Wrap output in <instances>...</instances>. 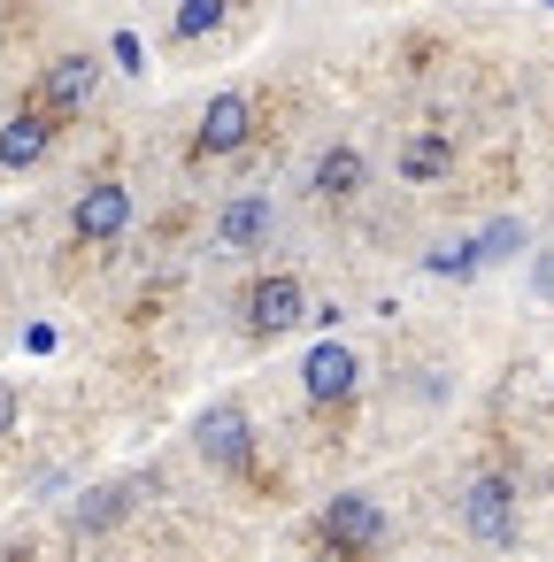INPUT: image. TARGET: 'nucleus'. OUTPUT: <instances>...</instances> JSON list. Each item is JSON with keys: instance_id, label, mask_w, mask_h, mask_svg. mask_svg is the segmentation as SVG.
<instances>
[{"instance_id": "f8f14e48", "label": "nucleus", "mask_w": 554, "mask_h": 562, "mask_svg": "<svg viewBox=\"0 0 554 562\" xmlns=\"http://www.w3.org/2000/svg\"><path fill=\"white\" fill-rule=\"evenodd\" d=\"M362 178H370V162H362L354 147H331V155L316 162V193H324V201H354Z\"/></svg>"}, {"instance_id": "f03ea898", "label": "nucleus", "mask_w": 554, "mask_h": 562, "mask_svg": "<svg viewBox=\"0 0 554 562\" xmlns=\"http://www.w3.org/2000/svg\"><path fill=\"white\" fill-rule=\"evenodd\" d=\"M93 86H101V63L93 55H55L39 78H32V93H24V109L47 124V132H63V124H78L86 116V101H93Z\"/></svg>"}, {"instance_id": "0eeeda50", "label": "nucleus", "mask_w": 554, "mask_h": 562, "mask_svg": "<svg viewBox=\"0 0 554 562\" xmlns=\"http://www.w3.org/2000/svg\"><path fill=\"white\" fill-rule=\"evenodd\" d=\"M255 139V101L247 93H216L201 109V132H193V162H216V155H239Z\"/></svg>"}, {"instance_id": "6ab92c4d", "label": "nucleus", "mask_w": 554, "mask_h": 562, "mask_svg": "<svg viewBox=\"0 0 554 562\" xmlns=\"http://www.w3.org/2000/svg\"><path fill=\"white\" fill-rule=\"evenodd\" d=\"M539 301H554V255L539 262Z\"/></svg>"}, {"instance_id": "4468645a", "label": "nucleus", "mask_w": 554, "mask_h": 562, "mask_svg": "<svg viewBox=\"0 0 554 562\" xmlns=\"http://www.w3.org/2000/svg\"><path fill=\"white\" fill-rule=\"evenodd\" d=\"M523 239H531V232H523L516 216H493V224H485V232L470 239V262H477V270H485V262H508V255H516Z\"/></svg>"}, {"instance_id": "423d86ee", "label": "nucleus", "mask_w": 554, "mask_h": 562, "mask_svg": "<svg viewBox=\"0 0 554 562\" xmlns=\"http://www.w3.org/2000/svg\"><path fill=\"white\" fill-rule=\"evenodd\" d=\"M462 524H470V539L477 547H516V485L508 477H470V493H462Z\"/></svg>"}, {"instance_id": "20e7f679", "label": "nucleus", "mask_w": 554, "mask_h": 562, "mask_svg": "<svg viewBox=\"0 0 554 562\" xmlns=\"http://www.w3.org/2000/svg\"><path fill=\"white\" fill-rule=\"evenodd\" d=\"M193 447H201V462L208 470H224V477H255V424H247V408H208L201 416V431H193Z\"/></svg>"}, {"instance_id": "9d476101", "label": "nucleus", "mask_w": 554, "mask_h": 562, "mask_svg": "<svg viewBox=\"0 0 554 562\" xmlns=\"http://www.w3.org/2000/svg\"><path fill=\"white\" fill-rule=\"evenodd\" d=\"M400 178H408V186H439V178H454V139H446V132H416V139L400 147Z\"/></svg>"}, {"instance_id": "f3484780", "label": "nucleus", "mask_w": 554, "mask_h": 562, "mask_svg": "<svg viewBox=\"0 0 554 562\" xmlns=\"http://www.w3.org/2000/svg\"><path fill=\"white\" fill-rule=\"evenodd\" d=\"M116 63H124V70H147V47H139L132 32H116Z\"/></svg>"}, {"instance_id": "f257e3e1", "label": "nucleus", "mask_w": 554, "mask_h": 562, "mask_svg": "<svg viewBox=\"0 0 554 562\" xmlns=\"http://www.w3.org/2000/svg\"><path fill=\"white\" fill-rule=\"evenodd\" d=\"M316 539L339 554V562H377L393 547V516L370 501V493H331L324 516H316Z\"/></svg>"}, {"instance_id": "1a4fd4ad", "label": "nucleus", "mask_w": 554, "mask_h": 562, "mask_svg": "<svg viewBox=\"0 0 554 562\" xmlns=\"http://www.w3.org/2000/svg\"><path fill=\"white\" fill-rule=\"evenodd\" d=\"M270 232H278V209H270V193H239V201H224V216H216V247H231V255H255V247H270Z\"/></svg>"}, {"instance_id": "9b49d317", "label": "nucleus", "mask_w": 554, "mask_h": 562, "mask_svg": "<svg viewBox=\"0 0 554 562\" xmlns=\"http://www.w3.org/2000/svg\"><path fill=\"white\" fill-rule=\"evenodd\" d=\"M47 147H55V132H47L32 109H16L9 124H0V170H32Z\"/></svg>"}, {"instance_id": "39448f33", "label": "nucleus", "mask_w": 554, "mask_h": 562, "mask_svg": "<svg viewBox=\"0 0 554 562\" xmlns=\"http://www.w3.org/2000/svg\"><path fill=\"white\" fill-rule=\"evenodd\" d=\"M70 232H78L86 247H116V239L132 232V186H124V178H93V186L78 193V209H70Z\"/></svg>"}, {"instance_id": "2eb2a0df", "label": "nucleus", "mask_w": 554, "mask_h": 562, "mask_svg": "<svg viewBox=\"0 0 554 562\" xmlns=\"http://www.w3.org/2000/svg\"><path fill=\"white\" fill-rule=\"evenodd\" d=\"M208 32H224V0H185L170 16V40H208Z\"/></svg>"}, {"instance_id": "7ed1b4c3", "label": "nucleus", "mask_w": 554, "mask_h": 562, "mask_svg": "<svg viewBox=\"0 0 554 562\" xmlns=\"http://www.w3.org/2000/svg\"><path fill=\"white\" fill-rule=\"evenodd\" d=\"M308 308H316V301H308V285H301L293 270H270V278L247 285V331H255V339H285L293 324H308Z\"/></svg>"}, {"instance_id": "6e6552de", "label": "nucleus", "mask_w": 554, "mask_h": 562, "mask_svg": "<svg viewBox=\"0 0 554 562\" xmlns=\"http://www.w3.org/2000/svg\"><path fill=\"white\" fill-rule=\"evenodd\" d=\"M301 385H308V401H316V408H347V401H354V385H362V355H354V347H339V339H324V347L301 362Z\"/></svg>"}, {"instance_id": "ddd939ff", "label": "nucleus", "mask_w": 554, "mask_h": 562, "mask_svg": "<svg viewBox=\"0 0 554 562\" xmlns=\"http://www.w3.org/2000/svg\"><path fill=\"white\" fill-rule=\"evenodd\" d=\"M132 493H139V477H109V485H101V493L78 508V531H109V524L132 508Z\"/></svg>"}, {"instance_id": "dca6fc26", "label": "nucleus", "mask_w": 554, "mask_h": 562, "mask_svg": "<svg viewBox=\"0 0 554 562\" xmlns=\"http://www.w3.org/2000/svg\"><path fill=\"white\" fill-rule=\"evenodd\" d=\"M431 270H439V278H446V270H454V278H470V270H477V262H470V247H462V239H454V247H439V255H431Z\"/></svg>"}, {"instance_id": "a211bd4d", "label": "nucleus", "mask_w": 554, "mask_h": 562, "mask_svg": "<svg viewBox=\"0 0 554 562\" xmlns=\"http://www.w3.org/2000/svg\"><path fill=\"white\" fill-rule=\"evenodd\" d=\"M16 431V385H0V439Z\"/></svg>"}]
</instances>
